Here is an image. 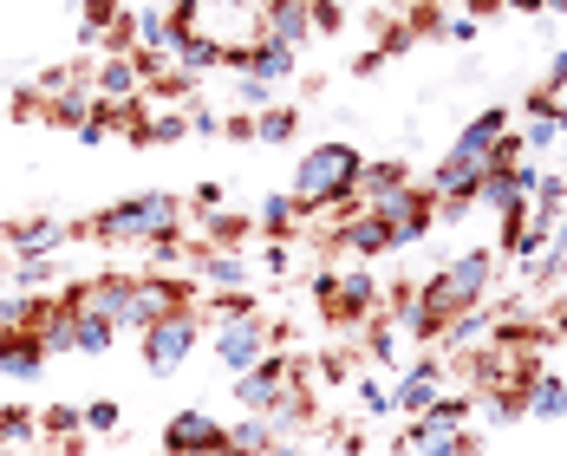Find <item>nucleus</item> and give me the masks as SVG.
I'll return each instance as SVG.
<instances>
[{
	"instance_id": "1",
	"label": "nucleus",
	"mask_w": 567,
	"mask_h": 456,
	"mask_svg": "<svg viewBox=\"0 0 567 456\" xmlns=\"http://www.w3.org/2000/svg\"><path fill=\"white\" fill-rule=\"evenodd\" d=\"M79 241H105V248H157L164 235H183V196L171 189H144V196H124L112 209L72 222Z\"/></svg>"
},
{
	"instance_id": "2",
	"label": "nucleus",
	"mask_w": 567,
	"mask_h": 456,
	"mask_svg": "<svg viewBox=\"0 0 567 456\" xmlns=\"http://www.w3.org/2000/svg\"><path fill=\"white\" fill-rule=\"evenodd\" d=\"M359 183H365L359 144L327 137V144H313V151L293 164V203H300L307 216H313V209H346V203H359Z\"/></svg>"
},
{
	"instance_id": "3",
	"label": "nucleus",
	"mask_w": 567,
	"mask_h": 456,
	"mask_svg": "<svg viewBox=\"0 0 567 456\" xmlns=\"http://www.w3.org/2000/svg\"><path fill=\"white\" fill-rule=\"evenodd\" d=\"M489 287H496V248H470V255L444 261L431 281L417 287V307H424L437 327H451V320L476 313V307L489 300Z\"/></svg>"
},
{
	"instance_id": "4",
	"label": "nucleus",
	"mask_w": 567,
	"mask_h": 456,
	"mask_svg": "<svg viewBox=\"0 0 567 456\" xmlns=\"http://www.w3.org/2000/svg\"><path fill=\"white\" fill-rule=\"evenodd\" d=\"M196 345H203V307H176V313H164L157 327L137 333V352H144V365H151L157 379H176V372L189 365Z\"/></svg>"
},
{
	"instance_id": "5",
	"label": "nucleus",
	"mask_w": 567,
	"mask_h": 456,
	"mask_svg": "<svg viewBox=\"0 0 567 456\" xmlns=\"http://www.w3.org/2000/svg\"><path fill=\"white\" fill-rule=\"evenodd\" d=\"M176 307H196V281H171V274H131L124 293V313H117V333H144L157 327Z\"/></svg>"
},
{
	"instance_id": "6",
	"label": "nucleus",
	"mask_w": 567,
	"mask_h": 456,
	"mask_svg": "<svg viewBox=\"0 0 567 456\" xmlns=\"http://www.w3.org/2000/svg\"><path fill=\"white\" fill-rule=\"evenodd\" d=\"M313 300L333 327H359V320H379V281L365 268H346V274H313Z\"/></svg>"
},
{
	"instance_id": "7",
	"label": "nucleus",
	"mask_w": 567,
	"mask_h": 456,
	"mask_svg": "<svg viewBox=\"0 0 567 456\" xmlns=\"http://www.w3.org/2000/svg\"><path fill=\"white\" fill-rule=\"evenodd\" d=\"M268 352H275V320H268L261 307H248V313H228L223 327H216V359H223L235 379H241V372H255Z\"/></svg>"
},
{
	"instance_id": "8",
	"label": "nucleus",
	"mask_w": 567,
	"mask_h": 456,
	"mask_svg": "<svg viewBox=\"0 0 567 456\" xmlns=\"http://www.w3.org/2000/svg\"><path fill=\"white\" fill-rule=\"evenodd\" d=\"M379 222L392 228V248H411V241H424L431 228H437V196L431 189H398V196H385V203H365Z\"/></svg>"
},
{
	"instance_id": "9",
	"label": "nucleus",
	"mask_w": 567,
	"mask_h": 456,
	"mask_svg": "<svg viewBox=\"0 0 567 456\" xmlns=\"http://www.w3.org/2000/svg\"><path fill=\"white\" fill-rule=\"evenodd\" d=\"M228 424L216 411H203V404H189V411H176L171 424H164V456H209L223 450Z\"/></svg>"
},
{
	"instance_id": "10",
	"label": "nucleus",
	"mask_w": 567,
	"mask_h": 456,
	"mask_svg": "<svg viewBox=\"0 0 567 456\" xmlns=\"http://www.w3.org/2000/svg\"><path fill=\"white\" fill-rule=\"evenodd\" d=\"M535 183H542V170H535L528 157H522V164H489V170H483V189H476V209L509 216L522 203H535Z\"/></svg>"
},
{
	"instance_id": "11",
	"label": "nucleus",
	"mask_w": 567,
	"mask_h": 456,
	"mask_svg": "<svg viewBox=\"0 0 567 456\" xmlns=\"http://www.w3.org/2000/svg\"><path fill=\"white\" fill-rule=\"evenodd\" d=\"M470 404H476V392H444L424 417H411V424L398 431V450H424V444H437V437H456L463 417H470Z\"/></svg>"
},
{
	"instance_id": "12",
	"label": "nucleus",
	"mask_w": 567,
	"mask_h": 456,
	"mask_svg": "<svg viewBox=\"0 0 567 456\" xmlns=\"http://www.w3.org/2000/svg\"><path fill=\"white\" fill-rule=\"evenodd\" d=\"M287 385H293V365H287L281 352H268L255 372H241V379H235V404H241L248 417H268V411L287 398Z\"/></svg>"
},
{
	"instance_id": "13",
	"label": "nucleus",
	"mask_w": 567,
	"mask_h": 456,
	"mask_svg": "<svg viewBox=\"0 0 567 456\" xmlns=\"http://www.w3.org/2000/svg\"><path fill=\"white\" fill-rule=\"evenodd\" d=\"M255 40H275V46H287V53H300V46L313 40V7H307V0H261Z\"/></svg>"
},
{
	"instance_id": "14",
	"label": "nucleus",
	"mask_w": 567,
	"mask_h": 456,
	"mask_svg": "<svg viewBox=\"0 0 567 456\" xmlns=\"http://www.w3.org/2000/svg\"><path fill=\"white\" fill-rule=\"evenodd\" d=\"M515 124H509V105H489V112H476L463 131H456V144H451V157H463V164H476V170H489L496 164V144L509 137Z\"/></svg>"
},
{
	"instance_id": "15",
	"label": "nucleus",
	"mask_w": 567,
	"mask_h": 456,
	"mask_svg": "<svg viewBox=\"0 0 567 456\" xmlns=\"http://www.w3.org/2000/svg\"><path fill=\"white\" fill-rule=\"evenodd\" d=\"M0 241L20 261H40V255H53L65 241H79V235H72V222H53V216H13V222H0Z\"/></svg>"
},
{
	"instance_id": "16",
	"label": "nucleus",
	"mask_w": 567,
	"mask_h": 456,
	"mask_svg": "<svg viewBox=\"0 0 567 456\" xmlns=\"http://www.w3.org/2000/svg\"><path fill=\"white\" fill-rule=\"evenodd\" d=\"M437 398H444V365H437V359H417V365H404V372H398L392 411H404V417H424Z\"/></svg>"
},
{
	"instance_id": "17",
	"label": "nucleus",
	"mask_w": 567,
	"mask_h": 456,
	"mask_svg": "<svg viewBox=\"0 0 567 456\" xmlns=\"http://www.w3.org/2000/svg\"><path fill=\"white\" fill-rule=\"evenodd\" d=\"M327 241H333L340 255H385V248H392V228L379 222V216H372L365 203H346L340 228H333Z\"/></svg>"
},
{
	"instance_id": "18",
	"label": "nucleus",
	"mask_w": 567,
	"mask_h": 456,
	"mask_svg": "<svg viewBox=\"0 0 567 456\" xmlns=\"http://www.w3.org/2000/svg\"><path fill=\"white\" fill-rule=\"evenodd\" d=\"M223 65H235L241 79H261V85H281V79H293V53H287V46H275V40H248V46H228Z\"/></svg>"
},
{
	"instance_id": "19",
	"label": "nucleus",
	"mask_w": 567,
	"mask_h": 456,
	"mask_svg": "<svg viewBox=\"0 0 567 456\" xmlns=\"http://www.w3.org/2000/svg\"><path fill=\"white\" fill-rule=\"evenodd\" d=\"M92 99L99 105H131V99H144V79H137V59L124 53H105L99 65H92Z\"/></svg>"
},
{
	"instance_id": "20",
	"label": "nucleus",
	"mask_w": 567,
	"mask_h": 456,
	"mask_svg": "<svg viewBox=\"0 0 567 456\" xmlns=\"http://www.w3.org/2000/svg\"><path fill=\"white\" fill-rule=\"evenodd\" d=\"M47 359H53V352L40 345V333H27V327H0V372H7V379L27 385V379L47 372Z\"/></svg>"
},
{
	"instance_id": "21",
	"label": "nucleus",
	"mask_w": 567,
	"mask_h": 456,
	"mask_svg": "<svg viewBox=\"0 0 567 456\" xmlns=\"http://www.w3.org/2000/svg\"><path fill=\"white\" fill-rule=\"evenodd\" d=\"M300 203H293V189H275V196H261V209H255V235H268V241H287L293 228H300Z\"/></svg>"
},
{
	"instance_id": "22",
	"label": "nucleus",
	"mask_w": 567,
	"mask_h": 456,
	"mask_svg": "<svg viewBox=\"0 0 567 456\" xmlns=\"http://www.w3.org/2000/svg\"><path fill=\"white\" fill-rule=\"evenodd\" d=\"M117 345V327L105 313H92V307H72V352H85V359H105Z\"/></svg>"
},
{
	"instance_id": "23",
	"label": "nucleus",
	"mask_w": 567,
	"mask_h": 456,
	"mask_svg": "<svg viewBox=\"0 0 567 456\" xmlns=\"http://www.w3.org/2000/svg\"><path fill=\"white\" fill-rule=\"evenodd\" d=\"M196 268H203V287H209V293H248V281H255L235 255H216V248H203Z\"/></svg>"
},
{
	"instance_id": "24",
	"label": "nucleus",
	"mask_w": 567,
	"mask_h": 456,
	"mask_svg": "<svg viewBox=\"0 0 567 456\" xmlns=\"http://www.w3.org/2000/svg\"><path fill=\"white\" fill-rule=\"evenodd\" d=\"M235 456H275V424L268 417H248L241 411V424H228V437H223Z\"/></svg>"
},
{
	"instance_id": "25",
	"label": "nucleus",
	"mask_w": 567,
	"mask_h": 456,
	"mask_svg": "<svg viewBox=\"0 0 567 456\" xmlns=\"http://www.w3.org/2000/svg\"><path fill=\"white\" fill-rule=\"evenodd\" d=\"M365 203H385V196H398V189H411V164H398V157H385V164H365Z\"/></svg>"
},
{
	"instance_id": "26",
	"label": "nucleus",
	"mask_w": 567,
	"mask_h": 456,
	"mask_svg": "<svg viewBox=\"0 0 567 456\" xmlns=\"http://www.w3.org/2000/svg\"><path fill=\"white\" fill-rule=\"evenodd\" d=\"M40 437H47V444L85 437V411H79V404H47V411H40Z\"/></svg>"
},
{
	"instance_id": "27",
	"label": "nucleus",
	"mask_w": 567,
	"mask_h": 456,
	"mask_svg": "<svg viewBox=\"0 0 567 456\" xmlns=\"http://www.w3.org/2000/svg\"><path fill=\"white\" fill-rule=\"evenodd\" d=\"M223 40H216V33H189V40H183V53H176V65H183V72H189V79H203V72H209V65H223Z\"/></svg>"
},
{
	"instance_id": "28",
	"label": "nucleus",
	"mask_w": 567,
	"mask_h": 456,
	"mask_svg": "<svg viewBox=\"0 0 567 456\" xmlns=\"http://www.w3.org/2000/svg\"><path fill=\"white\" fill-rule=\"evenodd\" d=\"M300 137V112L293 105H268L255 117V144H293Z\"/></svg>"
},
{
	"instance_id": "29",
	"label": "nucleus",
	"mask_w": 567,
	"mask_h": 456,
	"mask_svg": "<svg viewBox=\"0 0 567 456\" xmlns=\"http://www.w3.org/2000/svg\"><path fill=\"white\" fill-rule=\"evenodd\" d=\"M528 417H567V379H561V372H542V379H535Z\"/></svg>"
},
{
	"instance_id": "30",
	"label": "nucleus",
	"mask_w": 567,
	"mask_h": 456,
	"mask_svg": "<svg viewBox=\"0 0 567 456\" xmlns=\"http://www.w3.org/2000/svg\"><path fill=\"white\" fill-rule=\"evenodd\" d=\"M27 437H40V411L0 404V450H13V444H27Z\"/></svg>"
},
{
	"instance_id": "31",
	"label": "nucleus",
	"mask_w": 567,
	"mask_h": 456,
	"mask_svg": "<svg viewBox=\"0 0 567 456\" xmlns=\"http://www.w3.org/2000/svg\"><path fill=\"white\" fill-rule=\"evenodd\" d=\"M117 13H124V0H85V13H79V40H85V46H99Z\"/></svg>"
},
{
	"instance_id": "32",
	"label": "nucleus",
	"mask_w": 567,
	"mask_h": 456,
	"mask_svg": "<svg viewBox=\"0 0 567 456\" xmlns=\"http://www.w3.org/2000/svg\"><path fill=\"white\" fill-rule=\"evenodd\" d=\"M555 144H567L561 117H522V151H555Z\"/></svg>"
},
{
	"instance_id": "33",
	"label": "nucleus",
	"mask_w": 567,
	"mask_h": 456,
	"mask_svg": "<svg viewBox=\"0 0 567 456\" xmlns=\"http://www.w3.org/2000/svg\"><path fill=\"white\" fill-rule=\"evenodd\" d=\"M535 209L567 216V176H561V170H542V183H535Z\"/></svg>"
},
{
	"instance_id": "34",
	"label": "nucleus",
	"mask_w": 567,
	"mask_h": 456,
	"mask_svg": "<svg viewBox=\"0 0 567 456\" xmlns=\"http://www.w3.org/2000/svg\"><path fill=\"white\" fill-rule=\"evenodd\" d=\"M117 417H124V411H117V398L85 404V437H112V431H117Z\"/></svg>"
},
{
	"instance_id": "35",
	"label": "nucleus",
	"mask_w": 567,
	"mask_h": 456,
	"mask_svg": "<svg viewBox=\"0 0 567 456\" xmlns=\"http://www.w3.org/2000/svg\"><path fill=\"white\" fill-rule=\"evenodd\" d=\"M183 137H189L183 112H151V144H183Z\"/></svg>"
},
{
	"instance_id": "36",
	"label": "nucleus",
	"mask_w": 567,
	"mask_h": 456,
	"mask_svg": "<svg viewBox=\"0 0 567 456\" xmlns=\"http://www.w3.org/2000/svg\"><path fill=\"white\" fill-rule=\"evenodd\" d=\"M476 450H483V437L456 431V437H437V444H424V450H411V456H476Z\"/></svg>"
},
{
	"instance_id": "37",
	"label": "nucleus",
	"mask_w": 567,
	"mask_h": 456,
	"mask_svg": "<svg viewBox=\"0 0 567 456\" xmlns=\"http://www.w3.org/2000/svg\"><path fill=\"white\" fill-rule=\"evenodd\" d=\"M359 404H365L372 417H385V411H392V385H379V379L365 372V379H359Z\"/></svg>"
},
{
	"instance_id": "38",
	"label": "nucleus",
	"mask_w": 567,
	"mask_h": 456,
	"mask_svg": "<svg viewBox=\"0 0 567 456\" xmlns=\"http://www.w3.org/2000/svg\"><path fill=\"white\" fill-rule=\"evenodd\" d=\"M223 137H235V144H255V112H235V117H223Z\"/></svg>"
},
{
	"instance_id": "39",
	"label": "nucleus",
	"mask_w": 567,
	"mask_h": 456,
	"mask_svg": "<svg viewBox=\"0 0 567 456\" xmlns=\"http://www.w3.org/2000/svg\"><path fill=\"white\" fill-rule=\"evenodd\" d=\"M542 92H548V99H561V92H567V46L555 53V65H548V79H542Z\"/></svg>"
},
{
	"instance_id": "40",
	"label": "nucleus",
	"mask_w": 567,
	"mask_h": 456,
	"mask_svg": "<svg viewBox=\"0 0 567 456\" xmlns=\"http://www.w3.org/2000/svg\"><path fill=\"white\" fill-rule=\"evenodd\" d=\"M189 137H223V117H216V112H203V105H196V112H189Z\"/></svg>"
},
{
	"instance_id": "41",
	"label": "nucleus",
	"mask_w": 567,
	"mask_h": 456,
	"mask_svg": "<svg viewBox=\"0 0 567 456\" xmlns=\"http://www.w3.org/2000/svg\"><path fill=\"white\" fill-rule=\"evenodd\" d=\"M189 209H203V216H209V209H223V183H203V189L189 196Z\"/></svg>"
},
{
	"instance_id": "42",
	"label": "nucleus",
	"mask_w": 567,
	"mask_h": 456,
	"mask_svg": "<svg viewBox=\"0 0 567 456\" xmlns=\"http://www.w3.org/2000/svg\"><path fill=\"white\" fill-rule=\"evenodd\" d=\"M444 40H476V20H470V13H451V20H444Z\"/></svg>"
},
{
	"instance_id": "43",
	"label": "nucleus",
	"mask_w": 567,
	"mask_h": 456,
	"mask_svg": "<svg viewBox=\"0 0 567 456\" xmlns=\"http://www.w3.org/2000/svg\"><path fill=\"white\" fill-rule=\"evenodd\" d=\"M261 268H268V274H281V268H287V241H268V248H261Z\"/></svg>"
},
{
	"instance_id": "44",
	"label": "nucleus",
	"mask_w": 567,
	"mask_h": 456,
	"mask_svg": "<svg viewBox=\"0 0 567 456\" xmlns=\"http://www.w3.org/2000/svg\"><path fill=\"white\" fill-rule=\"evenodd\" d=\"M20 320V293L13 287H0V327H13Z\"/></svg>"
},
{
	"instance_id": "45",
	"label": "nucleus",
	"mask_w": 567,
	"mask_h": 456,
	"mask_svg": "<svg viewBox=\"0 0 567 456\" xmlns=\"http://www.w3.org/2000/svg\"><path fill=\"white\" fill-rule=\"evenodd\" d=\"M548 333H555V340H567V293L548 307Z\"/></svg>"
},
{
	"instance_id": "46",
	"label": "nucleus",
	"mask_w": 567,
	"mask_h": 456,
	"mask_svg": "<svg viewBox=\"0 0 567 456\" xmlns=\"http://www.w3.org/2000/svg\"><path fill=\"white\" fill-rule=\"evenodd\" d=\"M340 450L346 456H365V437H359V431H340Z\"/></svg>"
},
{
	"instance_id": "47",
	"label": "nucleus",
	"mask_w": 567,
	"mask_h": 456,
	"mask_svg": "<svg viewBox=\"0 0 567 456\" xmlns=\"http://www.w3.org/2000/svg\"><path fill=\"white\" fill-rule=\"evenodd\" d=\"M470 7V20H483V13H496V0H463Z\"/></svg>"
},
{
	"instance_id": "48",
	"label": "nucleus",
	"mask_w": 567,
	"mask_h": 456,
	"mask_svg": "<svg viewBox=\"0 0 567 456\" xmlns=\"http://www.w3.org/2000/svg\"><path fill=\"white\" fill-rule=\"evenodd\" d=\"M509 7H522V13H548V7H542V0H509Z\"/></svg>"
},
{
	"instance_id": "49",
	"label": "nucleus",
	"mask_w": 567,
	"mask_h": 456,
	"mask_svg": "<svg viewBox=\"0 0 567 456\" xmlns=\"http://www.w3.org/2000/svg\"><path fill=\"white\" fill-rule=\"evenodd\" d=\"M555 248H567V216H561V228H555Z\"/></svg>"
},
{
	"instance_id": "50",
	"label": "nucleus",
	"mask_w": 567,
	"mask_h": 456,
	"mask_svg": "<svg viewBox=\"0 0 567 456\" xmlns=\"http://www.w3.org/2000/svg\"><path fill=\"white\" fill-rule=\"evenodd\" d=\"M542 7H548V13H567V0H542Z\"/></svg>"
},
{
	"instance_id": "51",
	"label": "nucleus",
	"mask_w": 567,
	"mask_h": 456,
	"mask_svg": "<svg viewBox=\"0 0 567 456\" xmlns=\"http://www.w3.org/2000/svg\"><path fill=\"white\" fill-rule=\"evenodd\" d=\"M209 456H235V450H228V444H223V450H209Z\"/></svg>"
},
{
	"instance_id": "52",
	"label": "nucleus",
	"mask_w": 567,
	"mask_h": 456,
	"mask_svg": "<svg viewBox=\"0 0 567 456\" xmlns=\"http://www.w3.org/2000/svg\"><path fill=\"white\" fill-rule=\"evenodd\" d=\"M561 176H567V151H561Z\"/></svg>"
},
{
	"instance_id": "53",
	"label": "nucleus",
	"mask_w": 567,
	"mask_h": 456,
	"mask_svg": "<svg viewBox=\"0 0 567 456\" xmlns=\"http://www.w3.org/2000/svg\"><path fill=\"white\" fill-rule=\"evenodd\" d=\"M293 456H307V450H293Z\"/></svg>"
}]
</instances>
